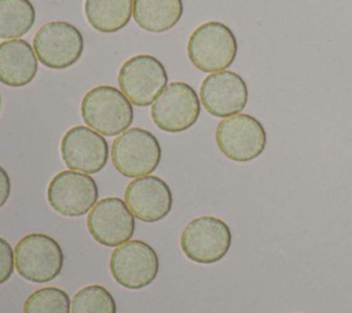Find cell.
I'll return each mask as SVG.
<instances>
[{
	"label": "cell",
	"instance_id": "8fae6325",
	"mask_svg": "<svg viewBox=\"0 0 352 313\" xmlns=\"http://www.w3.org/2000/svg\"><path fill=\"white\" fill-rule=\"evenodd\" d=\"M98 184L89 174L70 169L56 173L47 187L50 206L66 217L87 214L98 202Z\"/></svg>",
	"mask_w": 352,
	"mask_h": 313
},
{
	"label": "cell",
	"instance_id": "ac0fdd59",
	"mask_svg": "<svg viewBox=\"0 0 352 313\" xmlns=\"http://www.w3.org/2000/svg\"><path fill=\"white\" fill-rule=\"evenodd\" d=\"M133 0H85L84 12L88 23L100 33L124 29L132 16Z\"/></svg>",
	"mask_w": 352,
	"mask_h": 313
},
{
	"label": "cell",
	"instance_id": "9c48e42d",
	"mask_svg": "<svg viewBox=\"0 0 352 313\" xmlns=\"http://www.w3.org/2000/svg\"><path fill=\"white\" fill-rule=\"evenodd\" d=\"M118 85L132 104L146 107L153 104L168 85V74L160 59L140 54L122 63L118 73Z\"/></svg>",
	"mask_w": 352,
	"mask_h": 313
},
{
	"label": "cell",
	"instance_id": "e0dca14e",
	"mask_svg": "<svg viewBox=\"0 0 352 313\" xmlns=\"http://www.w3.org/2000/svg\"><path fill=\"white\" fill-rule=\"evenodd\" d=\"M182 15L183 0H133L132 16L146 32H166L177 25Z\"/></svg>",
	"mask_w": 352,
	"mask_h": 313
},
{
	"label": "cell",
	"instance_id": "d6986e66",
	"mask_svg": "<svg viewBox=\"0 0 352 313\" xmlns=\"http://www.w3.org/2000/svg\"><path fill=\"white\" fill-rule=\"evenodd\" d=\"M36 10L30 0H0V38L26 34L34 25Z\"/></svg>",
	"mask_w": 352,
	"mask_h": 313
},
{
	"label": "cell",
	"instance_id": "ffe728a7",
	"mask_svg": "<svg viewBox=\"0 0 352 313\" xmlns=\"http://www.w3.org/2000/svg\"><path fill=\"white\" fill-rule=\"evenodd\" d=\"M70 313H117V305L107 288L91 284L80 288L73 295Z\"/></svg>",
	"mask_w": 352,
	"mask_h": 313
},
{
	"label": "cell",
	"instance_id": "8992f818",
	"mask_svg": "<svg viewBox=\"0 0 352 313\" xmlns=\"http://www.w3.org/2000/svg\"><path fill=\"white\" fill-rule=\"evenodd\" d=\"M219 150L231 161L249 162L264 152L267 132L263 124L250 114H235L223 118L216 128Z\"/></svg>",
	"mask_w": 352,
	"mask_h": 313
},
{
	"label": "cell",
	"instance_id": "5bb4252c",
	"mask_svg": "<svg viewBox=\"0 0 352 313\" xmlns=\"http://www.w3.org/2000/svg\"><path fill=\"white\" fill-rule=\"evenodd\" d=\"M248 85L235 71L221 70L204 78L199 88V100L213 117L227 118L239 114L248 103Z\"/></svg>",
	"mask_w": 352,
	"mask_h": 313
},
{
	"label": "cell",
	"instance_id": "603a6c76",
	"mask_svg": "<svg viewBox=\"0 0 352 313\" xmlns=\"http://www.w3.org/2000/svg\"><path fill=\"white\" fill-rule=\"evenodd\" d=\"M11 194V180L7 170L0 165V207L6 205Z\"/></svg>",
	"mask_w": 352,
	"mask_h": 313
},
{
	"label": "cell",
	"instance_id": "7c38bea8",
	"mask_svg": "<svg viewBox=\"0 0 352 313\" xmlns=\"http://www.w3.org/2000/svg\"><path fill=\"white\" fill-rule=\"evenodd\" d=\"M91 236L106 247H117L131 239L135 232V216L125 200L109 196L98 200L87 216Z\"/></svg>",
	"mask_w": 352,
	"mask_h": 313
},
{
	"label": "cell",
	"instance_id": "7402d4cb",
	"mask_svg": "<svg viewBox=\"0 0 352 313\" xmlns=\"http://www.w3.org/2000/svg\"><path fill=\"white\" fill-rule=\"evenodd\" d=\"M14 248L0 236V284L6 283L14 272Z\"/></svg>",
	"mask_w": 352,
	"mask_h": 313
},
{
	"label": "cell",
	"instance_id": "6da1fadb",
	"mask_svg": "<svg viewBox=\"0 0 352 313\" xmlns=\"http://www.w3.org/2000/svg\"><path fill=\"white\" fill-rule=\"evenodd\" d=\"M87 126L103 136H118L133 121V107L126 96L111 85H98L88 91L80 107Z\"/></svg>",
	"mask_w": 352,
	"mask_h": 313
},
{
	"label": "cell",
	"instance_id": "cb8c5ba5",
	"mask_svg": "<svg viewBox=\"0 0 352 313\" xmlns=\"http://www.w3.org/2000/svg\"><path fill=\"white\" fill-rule=\"evenodd\" d=\"M0 106H1V96H0Z\"/></svg>",
	"mask_w": 352,
	"mask_h": 313
},
{
	"label": "cell",
	"instance_id": "4fadbf2b",
	"mask_svg": "<svg viewBox=\"0 0 352 313\" xmlns=\"http://www.w3.org/2000/svg\"><path fill=\"white\" fill-rule=\"evenodd\" d=\"M60 155L70 170L94 174L106 166L109 144L103 135L89 126L77 125L63 135Z\"/></svg>",
	"mask_w": 352,
	"mask_h": 313
},
{
	"label": "cell",
	"instance_id": "30bf717a",
	"mask_svg": "<svg viewBox=\"0 0 352 313\" xmlns=\"http://www.w3.org/2000/svg\"><path fill=\"white\" fill-rule=\"evenodd\" d=\"M110 273L122 287L139 290L147 287L158 275L160 261L155 250L144 240H128L117 246L110 255Z\"/></svg>",
	"mask_w": 352,
	"mask_h": 313
},
{
	"label": "cell",
	"instance_id": "7a4b0ae2",
	"mask_svg": "<svg viewBox=\"0 0 352 313\" xmlns=\"http://www.w3.org/2000/svg\"><path fill=\"white\" fill-rule=\"evenodd\" d=\"M187 54L198 70L216 73L234 63L238 54V41L227 25L209 21L194 29L187 43Z\"/></svg>",
	"mask_w": 352,
	"mask_h": 313
},
{
	"label": "cell",
	"instance_id": "52a82bcc",
	"mask_svg": "<svg viewBox=\"0 0 352 313\" xmlns=\"http://www.w3.org/2000/svg\"><path fill=\"white\" fill-rule=\"evenodd\" d=\"M231 229L220 218L202 216L191 220L180 235L184 255L198 264H214L226 257L231 247Z\"/></svg>",
	"mask_w": 352,
	"mask_h": 313
},
{
	"label": "cell",
	"instance_id": "44dd1931",
	"mask_svg": "<svg viewBox=\"0 0 352 313\" xmlns=\"http://www.w3.org/2000/svg\"><path fill=\"white\" fill-rule=\"evenodd\" d=\"M23 313H70V298L62 288L43 287L26 298Z\"/></svg>",
	"mask_w": 352,
	"mask_h": 313
},
{
	"label": "cell",
	"instance_id": "2e32d148",
	"mask_svg": "<svg viewBox=\"0 0 352 313\" xmlns=\"http://www.w3.org/2000/svg\"><path fill=\"white\" fill-rule=\"evenodd\" d=\"M38 71V59L33 47L22 38L0 43V82L19 88L30 84Z\"/></svg>",
	"mask_w": 352,
	"mask_h": 313
},
{
	"label": "cell",
	"instance_id": "9a60e30c",
	"mask_svg": "<svg viewBox=\"0 0 352 313\" xmlns=\"http://www.w3.org/2000/svg\"><path fill=\"white\" fill-rule=\"evenodd\" d=\"M124 200L132 214L144 222L165 218L173 205L172 191L166 181L151 174L133 178L125 188Z\"/></svg>",
	"mask_w": 352,
	"mask_h": 313
},
{
	"label": "cell",
	"instance_id": "5b68a950",
	"mask_svg": "<svg viewBox=\"0 0 352 313\" xmlns=\"http://www.w3.org/2000/svg\"><path fill=\"white\" fill-rule=\"evenodd\" d=\"M33 49L41 65L62 70L78 62L84 52V37L74 25L52 21L36 32Z\"/></svg>",
	"mask_w": 352,
	"mask_h": 313
},
{
	"label": "cell",
	"instance_id": "3957f363",
	"mask_svg": "<svg viewBox=\"0 0 352 313\" xmlns=\"http://www.w3.org/2000/svg\"><path fill=\"white\" fill-rule=\"evenodd\" d=\"M65 255L60 244L45 233H29L14 248V264L21 277L32 283H47L59 276Z\"/></svg>",
	"mask_w": 352,
	"mask_h": 313
},
{
	"label": "cell",
	"instance_id": "ba28073f",
	"mask_svg": "<svg viewBox=\"0 0 352 313\" xmlns=\"http://www.w3.org/2000/svg\"><path fill=\"white\" fill-rule=\"evenodd\" d=\"M201 113V100L187 82L168 84L151 104V119L157 128L169 133L190 129Z\"/></svg>",
	"mask_w": 352,
	"mask_h": 313
},
{
	"label": "cell",
	"instance_id": "277c9868",
	"mask_svg": "<svg viewBox=\"0 0 352 313\" xmlns=\"http://www.w3.org/2000/svg\"><path fill=\"white\" fill-rule=\"evenodd\" d=\"M111 162L118 173L136 178L153 173L161 161L158 139L143 128H128L111 144Z\"/></svg>",
	"mask_w": 352,
	"mask_h": 313
}]
</instances>
